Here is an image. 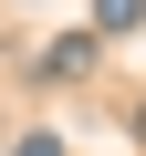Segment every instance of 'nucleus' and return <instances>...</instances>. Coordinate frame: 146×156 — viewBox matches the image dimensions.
I'll return each instance as SVG.
<instances>
[{
    "label": "nucleus",
    "instance_id": "nucleus-1",
    "mask_svg": "<svg viewBox=\"0 0 146 156\" xmlns=\"http://www.w3.org/2000/svg\"><path fill=\"white\" fill-rule=\"evenodd\" d=\"M94 52H104L94 31H63V42L42 52V83H84V73H94Z\"/></svg>",
    "mask_w": 146,
    "mask_h": 156
},
{
    "label": "nucleus",
    "instance_id": "nucleus-2",
    "mask_svg": "<svg viewBox=\"0 0 146 156\" xmlns=\"http://www.w3.org/2000/svg\"><path fill=\"white\" fill-rule=\"evenodd\" d=\"M136 11H146V0H94V21H104V31H136Z\"/></svg>",
    "mask_w": 146,
    "mask_h": 156
},
{
    "label": "nucleus",
    "instance_id": "nucleus-3",
    "mask_svg": "<svg viewBox=\"0 0 146 156\" xmlns=\"http://www.w3.org/2000/svg\"><path fill=\"white\" fill-rule=\"evenodd\" d=\"M11 156H63V135H11Z\"/></svg>",
    "mask_w": 146,
    "mask_h": 156
},
{
    "label": "nucleus",
    "instance_id": "nucleus-4",
    "mask_svg": "<svg viewBox=\"0 0 146 156\" xmlns=\"http://www.w3.org/2000/svg\"><path fill=\"white\" fill-rule=\"evenodd\" d=\"M136 146H146V104H136Z\"/></svg>",
    "mask_w": 146,
    "mask_h": 156
}]
</instances>
